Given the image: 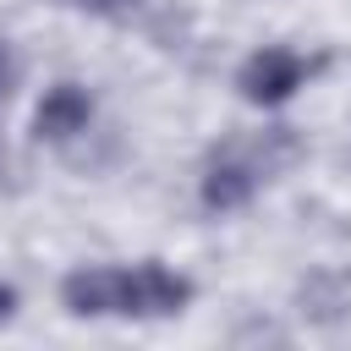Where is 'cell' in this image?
<instances>
[{
	"mask_svg": "<svg viewBox=\"0 0 351 351\" xmlns=\"http://www.w3.org/2000/svg\"><path fill=\"white\" fill-rule=\"evenodd\" d=\"M11 313H16V285L0 280V324H11Z\"/></svg>",
	"mask_w": 351,
	"mask_h": 351,
	"instance_id": "7",
	"label": "cell"
},
{
	"mask_svg": "<svg viewBox=\"0 0 351 351\" xmlns=\"http://www.w3.org/2000/svg\"><path fill=\"white\" fill-rule=\"evenodd\" d=\"M77 11H88V16H110V22H121V16H132L143 0H71Z\"/></svg>",
	"mask_w": 351,
	"mask_h": 351,
	"instance_id": "5",
	"label": "cell"
},
{
	"mask_svg": "<svg viewBox=\"0 0 351 351\" xmlns=\"http://www.w3.org/2000/svg\"><path fill=\"white\" fill-rule=\"evenodd\" d=\"M318 66H324L318 55H302V49H291V44H263V49H252V55L236 66V93H241L247 104H258V110H274V104H285L296 88H307V77H313Z\"/></svg>",
	"mask_w": 351,
	"mask_h": 351,
	"instance_id": "3",
	"label": "cell"
},
{
	"mask_svg": "<svg viewBox=\"0 0 351 351\" xmlns=\"http://www.w3.org/2000/svg\"><path fill=\"white\" fill-rule=\"evenodd\" d=\"M296 159V137L291 126H274V132H258V137H230L208 154L203 176H197V197L208 214H236L258 197V186L285 165Z\"/></svg>",
	"mask_w": 351,
	"mask_h": 351,
	"instance_id": "2",
	"label": "cell"
},
{
	"mask_svg": "<svg viewBox=\"0 0 351 351\" xmlns=\"http://www.w3.org/2000/svg\"><path fill=\"white\" fill-rule=\"evenodd\" d=\"M11 82H16V55H11V44L0 38V104L11 99Z\"/></svg>",
	"mask_w": 351,
	"mask_h": 351,
	"instance_id": "6",
	"label": "cell"
},
{
	"mask_svg": "<svg viewBox=\"0 0 351 351\" xmlns=\"http://www.w3.org/2000/svg\"><path fill=\"white\" fill-rule=\"evenodd\" d=\"M192 280L165 263H82L60 280V302L77 318H176L192 307Z\"/></svg>",
	"mask_w": 351,
	"mask_h": 351,
	"instance_id": "1",
	"label": "cell"
},
{
	"mask_svg": "<svg viewBox=\"0 0 351 351\" xmlns=\"http://www.w3.org/2000/svg\"><path fill=\"white\" fill-rule=\"evenodd\" d=\"M88 126H93V93H88L82 82H55V88L38 99V110H33V137L49 143V148L77 143Z\"/></svg>",
	"mask_w": 351,
	"mask_h": 351,
	"instance_id": "4",
	"label": "cell"
}]
</instances>
